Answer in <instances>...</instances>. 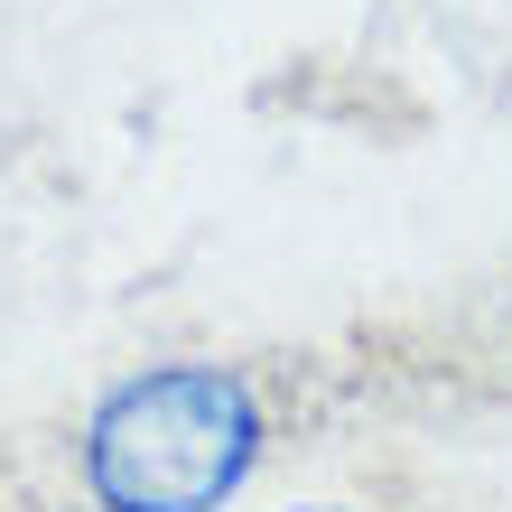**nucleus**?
I'll return each mask as SVG.
<instances>
[{"label": "nucleus", "instance_id": "1", "mask_svg": "<svg viewBox=\"0 0 512 512\" xmlns=\"http://www.w3.org/2000/svg\"><path fill=\"white\" fill-rule=\"evenodd\" d=\"M270 447V410L233 364H140L84 410L75 466L94 512H224Z\"/></svg>", "mask_w": 512, "mask_h": 512}, {"label": "nucleus", "instance_id": "2", "mask_svg": "<svg viewBox=\"0 0 512 512\" xmlns=\"http://www.w3.org/2000/svg\"><path fill=\"white\" fill-rule=\"evenodd\" d=\"M308 512H345V503H308Z\"/></svg>", "mask_w": 512, "mask_h": 512}]
</instances>
